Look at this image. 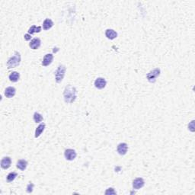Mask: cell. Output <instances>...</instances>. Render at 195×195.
Returning a JSON list of instances; mask_svg holds the SVG:
<instances>
[{
  "label": "cell",
  "instance_id": "obj_13",
  "mask_svg": "<svg viewBox=\"0 0 195 195\" xmlns=\"http://www.w3.org/2000/svg\"><path fill=\"white\" fill-rule=\"evenodd\" d=\"M105 36L107 39L114 40L117 37V33L113 29H107L105 31Z\"/></svg>",
  "mask_w": 195,
  "mask_h": 195
},
{
  "label": "cell",
  "instance_id": "obj_9",
  "mask_svg": "<svg viewBox=\"0 0 195 195\" xmlns=\"http://www.w3.org/2000/svg\"><path fill=\"white\" fill-rule=\"evenodd\" d=\"M54 60V55L51 54H46L43 58V60H42V66H47L50 65L53 62Z\"/></svg>",
  "mask_w": 195,
  "mask_h": 195
},
{
  "label": "cell",
  "instance_id": "obj_10",
  "mask_svg": "<svg viewBox=\"0 0 195 195\" xmlns=\"http://www.w3.org/2000/svg\"><path fill=\"white\" fill-rule=\"evenodd\" d=\"M11 164H12V159L8 156L4 157L1 161V167L3 169H8V168H10Z\"/></svg>",
  "mask_w": 195,
  "mask_h": 195
},
{
  "label": "cell",
  "instance_id": "obj_15",
  "mask_svg": "<svg viewBox=\"0 0 195 195\" xmlns=\"http://www.w3.org/2000/svg\"><path fill=\"white\" fill-rule=\"evenodd\" d=\"M53 26H54V22H53V21H52L51 19H47L44 20V21H43V30L47 31V30H49V29L51 28Z\"/></svg>",
  "mask_w": 195,
  "mask_h": 195
},
{
  "label": "cell",
  "instance_id": "obj_18",
  "mask_svg": "<svg viewBox=\"0 0 195 195\" xmlns=\"http://www.w3.org/2000/svg\"><path fill=\"white\" fill-rule=\"evenodd\" d=\"M41 27H40V26L37 27V26H35V25H33V26H31V27L29 28L28 34L31 35L34 33H39V32H41Z\"/></svg>",
  "mask_w": 195,
  "mask_h": 195
},
{
  "label": "cell",
  "instance_id": "obj_16",
  "mask_svg": "<svg viewBox=\"0 0 195 195\" xmlns=\"http://www.w3.org/2000/svg\"><path fill=\"white\" fill-rule=\"evenodd\" d=\"M28 166V162L25 159H21L17 162V168L21 171H25Z\"/></svg>",
  "mask_w": 195,
  "mask_h": 195
},
{
  "label": "cell",
  "instance_id": "obj_21",
  "mask_svg": "<svg viewBox=\"0 0 195 195\" xmlns=\"http://www.w3.org/2000/svg\"><path fill=\"white\" fill-rule=\"evenodd\" d=\"M34 185L33 183L30 182L28 185L27 186V192L28 193H31L32 191H33V189H34Z\"/></svg>",
  "mask_w": 195,
  "mask_h": 195
},
{
  "label": "cell",
  "instance_id": "obj_23",
  "mask_svg": "<svg viewBox=\"0 0 195 195\" xmlns=\"http://www.w3.org/2000/svg\"><path fill=\"white\" fill-rule=\"evenodd\" d=\"M194 121H192L191 122V124H189L188 125V129L191 130L192 132L194 130Z\"/></svg>",
  "mask_w": 195,
  "mask_h": 195
},
{
  "label": "cell",
  "instance_id": "obj_24",
  "mask_svg": "<svg viewBox=\"0 0 195 195\" xmlns=\"http://www.w3.org/2000/svg\"><path fill=\"white\" fill-rule=\"evenodd\" d=\"M31 38V34H25V41H30Z\"/></svg>",
  "mask_w": 195,
  "mask_h": 195
},
{
  "label": "cell",
  "instance_id": "obj_5",
  "mask_svg": "<svg viewBox=\"0 0 195 195\" xmlns=\"http://www.w3.org/2000/svg\"><path fill=\"white\" fill-rule=\"evenodd\" d=\"M76 156H77V154H76V151L74 150H72V149H68V150H65V152H64V156H65L66 160L68 161L74 160L76 158Z\"/></svg>",
  "mask_w": 195,
  "mask_h": 195
},
{
  "label": "cell",
  "instance_id": "obj_1",
  "mask_svg": "<svg viewBox=\"0 0 195 195\" xmlns=\"http://www.w3.org/2000/svg\"><path fill=\"white\" fill-rule=\"evenodd\" d=\"M77 97V91L76 88L71 85H68L63 92V98L65 102L67 104H72L76 101Z\"/></svg>",
  "mask_w": 195,
  "mask_h": 195
},
{
  "label": "cell",
  "instance_id": "obj_11",
  "mask_svg": "<svg viewBox=\"0 0 195 195\" xmlns=\"http://www.w3.org/2000/svg\"><path fill=\"white\" fill-rule=\"evenodd\" d=\"M15 93H16V90L14 87H8L5 90V96L8 99H11L15 95Z\"/></svg>",
  "mask_w": 195,
  "mask_h": 195
},
{
  "label": "cell",
  "instance_id": "obj_17",
  "mask_svg": "<svg viewBox=\"0 0 195 195\" xmlns=\"http://www.w3.org/2000/svg\"><path fill=\"white\" fill-rule=\"evenodd\" d=\"M9 80L12 82H16L19 81V78H20V74L18 72H11V74L8 76Z\"/></svg>",
  "mask_w": 195,
  "mask_h": 195
},
{
  "label": "cell",
  "instance_id": "obj_6",
  "mask_svg": "<svg viewBox=\"0 0 195 195\" xmlns=\"http://www.w3.org/2000/svg\"><path fill=\"white\" fill-rule=\"evenodd\" d=\"M107 85V82L105 80L104 78H101V77H99V78H97L94 81V86L95 88H97L98 89H103L105 88V86Z\"/></svg>",
  "mask_w": 195,
  "mask_h": 195
},
{
  "label": "cell",
  "instance_id": "obj_22",
  "mask_svg": "<svg viewBox=\"0 0 195 195\" xmlns=\"http://www.w3.org/2000/svg\"><path fill=\"white\" fill-rule=\"evenodd\" d=\"M116 191H114V189L112 188V187H110L105 191V194H116Z\"/></svg>",
  "mask_w": 195,
  "mask_h": 195
},
{
  "label": "cell",
  "instance_id": "obj_14",
  "mask_svg": "<svg viewBox=\"0 0 195 195\" xmlns=\"http://www.w3.org/2000/svg\"><path fill=\"white\" fill-rule=\"evenodd\" d=\"M46 124L44 123H41L37 128L35 130V133H34V137L35 138H38L41 135V134L43 133L44 129H45Z\"/></svg>",
  "mask_w": 195,
  "mask_h": 195
},
{
  "label": "cell",
  "instance_id": "obj_3",
  "mask_svg": "<svg viewBox=\"0 0 195 195\" xmlns=\"http://www.w3.org/2000/svg\"><path fill=\"white\" fill-rule=\"evenodd\" d=\"M66 66L63 65H60L58 66L57 70L55 72V80L57 83H60L63 81L66 73Z\"/></svg>",
  "mask_w": 195,
  "mask_h": 195
},
{
  "label": "cell",
  "instance_id": "obj_20",
  "mask_svg": "<svg viewBox=\"0 0 195 195\" xmlns=\"http://www.w3.org/2000/svg\"><path fill=\"white\" fill-rule=\"evenodd\" d=\"M18 176V174L16 172H10L7 176V181L8 182H12L14 180V179L16 178V177Z\"/></svg>",
  "mask_w": 195,
  "mask_h": 195
},
{
  "label": "cell",
  "instance_id": "obj_12",
  "mask_svg": "<svg viewBox=\"0 0 195 195\" xmlns=\"http://www.w3.org/2000/svg\"><path fill=\"white\" fill-rule=\"evenodd\" d=\"M41 43V41L39 38H34L31 41L30 43H29V46L31 47V49L33 50H37L40 47Z\"/></svg>",
  "mask_w": 195,
  "mask_h": 195
},
{
  "label": "cell",
  "instance_id": "obj_4",
  "mask_svg": "<svg viewBox=\"0 0 195 195\" xmlns=\"http://www.w3.org/2000/svg\"><path fill=\"white\" fill-rule=\"evenodd\" d=\"M160 69H158V68H156L153 70H151L146 76V78H147L149 82H151V83L156 82V79L158 78V76H159V75H160Z\"/></svg>",
  "mask_w": 195,
  "mask_h": 195
},
{
  "label": "cell",
  "instance_id": "obj_19",
  "mask_svg": "<svg viewBox=\"0 0 195 195\" xmlns=\"http://www.w3.org/2000/svg\"><path fill=\"white\" fill-rule=\"evenodd\" d=\"M33 118L35 123H40V122H41V121H43V117H42V115H41V114L37 113V112H35V113L34 114Z\"/></svg>",
  "mask_w": 195,
  "mask_h": 195
},
{
  "label": "cell",
  "instance_id": "obj_8",
  "mask_svg": "<svg viewBox=\"0 0 195 195\" xmlns=\"http://www.w3.org/2000/svg\"><path fill=\"white\" fill-rule=\"evenodd\" d=\"M145 185V181L142 178H137L134 179L133 181V187L136 190H139L142 188Z\"/></svg>",
  "mask_w": 195,
  "mask_h": 195
},
{
  "label": "cell",
  "instance_id": "obj_7",
  "mask_svg": "<svg viewBox=\"0 0 195 195\" xmlns=\"http://www.w3.org/2000/svg\"><path fill=\"white\" fill-rule=\"evenodd\" d=\"M128 150L127 144L125 143H121L118 144V146L117 147V151L118 152V154L121 156H124L127 154Z\"/></svg>",
  "mask_w": 195,
  "mask_h": 195
},
{
  "label": "cell",
  "instance_id": "obj_2",
  "mask_svg": "<svg viewBox=\"0 0 195 195\" xmlns=\"http://www.w3.org/2000/svg\"><path fill=\"white\" fill-rule=\"evenodd\" d=\"M21 63V55L19 52H14V54L7 62V67L8 69L17 67L19 66Z\"/></svg>",
  "mask_w": 195,
  "mask_h": 195
}]
</instances>
